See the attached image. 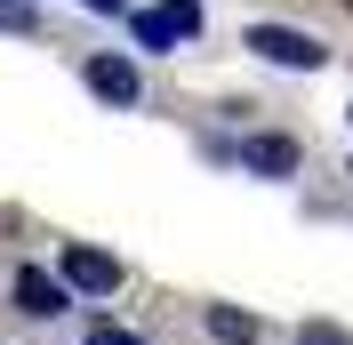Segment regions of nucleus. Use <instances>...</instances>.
<instances>
[{"label": "nucleus", "instance_id": "nucleus-1", "mask_svg": "<svg viewBox=\"0 0 353 345\" xmlns=\"http://www.w3.org/2000/svg\"><path fill=\"white\" fill-rule=\"evenodd\" d=\"M241 48L265 57V65H281V72H321V57H330V48L313 41V32H297V24H249Z\"/></svg>", "mask_w": 353, "mask_h": 345}, {"label": "nucleus", "instance_id": "nucleus-2", "mask_svg": "<svg viewBox=\"0 0 353 345\" xmlns=\"http://www.w3.org/2000/svg\"><path fill=\"white\" fill-rule=\"evenodd\" d=\"M137 48H153V57H161V48H176V41H193V32H201V0H161V8H137Z\"/></svg>", "mask_w": 353, "mask_h": 345}, {"label": "nucleus", "instance_id": "nucleus-3", "mask_svg": "<svg viewBox=\"0 0 353 345\" xmlns=\"http://www.w3.org/2000/svg\"><path fill=\"white\" fill-rule=\"evenodd\" d=\"M57 281H65V289H81V297H112V289H121V257H105V249L72 241L65 265H57Z\"/></svg>", "mask_w": 353, "mask_h": 345}, {"label": "nucleus", "instance_id": "nucleus-4", "mask_svg": "<svg viewBox=\"0 0 353 345\" xmlns=\"http://www.w3.org/2000/svg\"><path fill=\"white\" fill-rule=\"evenodd\" d=\"M241 169H249V177H297V169H305V152H297V137L257 129V137H241Z\"/></svg>", "mask_w": 353, "mask_h": 345}, {"label": "nucleus", "instance_id": "nucleus-5", "mask_svg": "<svg viewBox=\"0 0 353 345\" xmlns=\"http://www.w3.org/2000/svg\"><path fill=\"white\" fill-rule=\"evenodd\" d=\"M17 305L32 313V322H57V313L72 305V289L57 273H41V265H17Z\"/></svg>", "mask_w": 353, "mask_h": 345}, {"label": "nucleus", "instance_id": "nucleus-6", "mask_svg": "<svg viewBox=\"0 0 353 345\" xmlns=\"http://www.w3.org/2000/svg\"><path fill=\"white\" fill-rule=\"evenodd\" d=\"M88 88H97L105 105H137V97H145V81H137L129 57H88Z\"/></svg>", "mask_w": 353, "mask_h": 345}, {"label": "nucleus", "instance_id": "nucleus-7", "mask_svg": "<svg viewBox=\"0 0 353 345\" xmlns=\"http://www.w3.org/2000/svg\"><path fill=\"white\" fill-rule=\"evenodd\" d=\"M201 322H209V337H217V345H257V337H265V322H257V313H241V305H209Z\"/></svg>", "mask_w": 353, "mask_h": 345}, {"label": "nucleus", "instance_id": "nucleus-8", "mask_svg": "<svg viewBox=\"0 0 353 345\" xmlns=\"http://www.w3.org/2000/svg\"><path fill=\"white\" fill-rule=\"evenodd\" d=\"M81 345H145V337H137V329H121V322H88Z\"/></svg>", "mask_w": 353, "mask_h": 345}, {"label": "nucleus", "instance_id": "nucleus-9", "mask_svg": "<svg viewBox=\"0 0 353 345\" xmlns=\"http://www.w3.org/2000/svg\"><path fill=\"white\" fill-rule=\"evenodd\" d=\"M297 345H353V329H337V322H305V329H297Z\"/></svg>", "mask_w": 353, "mask_h": 345}, {"label": "nucleus", "instance_id": "nucleus-10", "mask_svg": "<svg viewBox=\"0 0 353 345\" xmlns=\"http://www.w3.org/2000/svg\"><path fill=\"white\" fill-rule=\"evenodd\" d=\"M81 8H97V17H121V8H129V0H81Z\"/></svg>", "mask_w": 353, "mask_h": 345}]
</instances>
